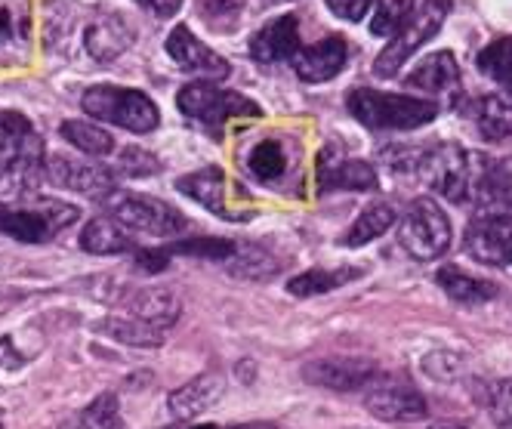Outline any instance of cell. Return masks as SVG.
I'll list each match as a JSON object with an SVG mask.
<instances>
[{"label": "cell", "instance_id": "cell-22", "mask_svg": "<svg viewBox=\"0 0 512 429\" xmlns=\"http://www.w3.org/2000/svg\"><path fill=\"white\" fill-rule=\"evenodd\" d=\"M182 315V303L170 288L142 291L130 300V318H139L158 331H170Z\"/></svg>", "mask_w": 512, "mask_h": 429}, {"label": "cell", "instance_id": "cell-52", "mask_svg": "<svg viewBox=\"0 0 512 429\" xmlns=\"http://www.w3.org/2000/svg\"><path fill=\"white\" fill-rule=\"evenodd\" d=\"M0 429H4V423H0Z\"/></svg>", "mask_w": 512, "mask_h": 429}, {"label": "cell", "instance_id": "cell-13", "mask_svg": "<svg viewBox=\"0 0 512 429\" xmlns=\"http://www.w3.org/2000/svg\"><path fill=\"white\" fill-rule=\"evenodd\" d=\"M167 53L173 56V62L182 68V71H189V75H201L204 81H223L229 78V62L213 53L210 47H204L192 28L186 25H176L170 31V38H167Z\"/></svg>", "mask_w": 512, "mask_h": 429}, {"label": "cell", "instance_id": "cell-20", "mask_svg": "<svg viewBox=\"0 0 512 429\" xmlns=\"http://www.w3.org/2000/svg\"><path fill=\"white\" fill-rule=\"evenodd\" d=\"M133 38H136V31L121 16H102L90 22L84 34V47L96 62H112L133 44Z\"/></svg>", "mask_w": 512, "mask_h": 429}, {"label": "cell", "instance_id": "cell-36", "mask_svg": "<svg viewBox=\"0 0 512 429\" xmlns=\"http://www.w3.org/2000/svg\"><path fill=\"white\" fill-rule=\"evenodd\" d=\"M198 10L213 31H232L241 19L244 0H198Z\"/></svg>", "mask_w": 512, "mask_h": 429}, {"label": "cell", "instance_id": "cell-2", "mask_svg": "<svg viewBox=\"0 0 512 429\" xmlns=\"http://www.w3.org/2000/svg\"><path fill=\"white\" fill-rule=\"evenodd\" d=\"M84 112L90 118L108 121L115 127H124L130 133H152L161 124L158 105L145 96L142 90H127V87H112V84H99L90 87L81 99Z\"/></svg>", "mask_w": 512, "mask_h": 429}, {"label": "cell", "instance_id": "cell-10", "mask_svg": "<svg viewBox=\"0 0 512 429\" xmlns=\"http://www.w3.org/2000/svg\"><path fill=\"white\" fill-rule=\"evenodd\" d=\"M44 176L59 186V189H71V192H81L87 198H96V201H105L115 189V173L105 170L99 164H87V161H78V158H68V155H53L47 158L44 164Z\"/></svg>", "mask_w": 512, "mask_h": 429}, {"label": "cell", "instance_id": "cell-24", "mask_svg": "<svg viewBox=\"0 0 512 429\" xmlns=\"http://www.w3.org/2000/svg\"><path fill=\"white\" fill-rule=\"evenodd\" d=\"M361 275V269L355 266H340V269H309L303 275H294L287 281V291L294 297H318L327 291H337L343 284L355 281Z\"/></svg>", "mask_w": 512, "mask_h": 429}, {"label": "cell", "instance_id": "cell-17", "mask_svg": "<svg viewBox=\"0 0 512 429\" xmlns=\"http://www.w3.org/2000/svg\"><path fill=\"white\" fill-rule=\"evenodd\" d=\"M300 50V22L297 16H281L250 38V56L256 62H281V59H294Z\"/></svg>", "mask_w": 512, "mask_h": 429}, {"label": "cell", "instance_id": "cell-41", "mask_svg": "<svg viewBox=\"0 0 512 429\" xmlns=\"http://www.w3.org/2000/svg\"><path fill=\"white\" fill-rule=\"evenodd\" d=\"M371 4H374V0H327L331 13L340 16V19H346V22L364 19V16H368V10H371Z\"/></svg>", "mask_w": 512, "mask_h": 429}, {"label": "cell", "instance_id": "cell-23", "mask_svg": "<svg viewBox=\"0 0 512 429\" xmlns=\"http://www.w3.org/2000/svg\"><path fill=\"white\" fill-rule=\"evenodd\" d=\"M81 247L96 257H115V254H127V250H133L136 241L130 238V232L115 217H93L81 232Z\"/></svg>", "mask_w": 512, "mask_h": 429}, {"label": "cell", "instance_id": "cell-37", "mask_svg": "<svg viewBox=\"0 0 512 429\" xmlns=\"http://www.w3.org/2000/svg\"><path fill=\"white\" fill-rule=\"evenodd\" d=\"M235 241L226 238H195V241H179L173 244V254H189V257H207V260H229L235 254Z\"/></svg>", "mask_w": 512, "mask_h": 429}, {"label": "cell", "instance_id": "cell-50", "mask_svg": "<svg viewBox=\"0 0 512 429\" xmlns=\"http://www.w3.org/2000/svg\"><path fill=\"white\" fill-rule=\"evenodd\" d=\"M164 429H189V426H164Z\"/></svg>", "mask_w": 512, "mask_h": 429}, {"label": "cell", "instance_id": "cell-49", "mask_svg": "<svg viewBox=\"0 0 512 429\" xmlns=\"http://www.w3.org/2000/svg\"><path fill=\"white\" fill-rule=\"evenodd\" d=\"M500 429H512V420H506V423H500Z\"/></svg>", "mask_w": 512, "mask_h": 429}, {"label": "cell", "instance_id": "cell-47", "mask_svg": "<svg viewBox=\"0 0 512 429\" xmlns=\"http://www.w3.org/2000/svg\"><path fill=\"white\" fill-rule=\"evenodd\" d=\"M232 429H275V423H266V420H253V423H241V426H232Z\"/></svg>", "mask_w": 512, "mask_h": 429}, {"label": "cell", "instance_id": "cell-9", "mask_svg": "<svg viewBox=\"0 0 512 429\" xmlns=\"http://www.w3.org/2000/svg\"><path fill=\"white\" fill-rule=\"evenodd\" d=\"M44 176V142L38 133L0 142V192L25 195Z\"/></svg>", "mask_w": 512, "mask_h": 429}, {"label": "cell", "instance_id": "cell-45", "mask_svg": "<svg viewBox=\"0 0 512 429\" xmlns=\"http://www.w3.org/2000/svg\"><path fill=\"white\" fill-rule=\"evenodd\" d=\"M136 4L145 7L149 13H155L158 19H167V16H173L182 7V0H136Z\"/></svg>", "mask_w": 512, "mask_h": 429}, {"label": "cell", "instance_id": "cell-42", "mask_svg": "<svg viewBox=\"0 0 512 429\" xmlns=\"http://www.w3.org/2000/svg\"><path fill=\"white\" fill-rule=\"evenodd\" d=\"M34 133L31 121L19 112H0V142L4 139H16V136H28Z\"/></svg>", "mask_w": 512, "mask_h": 429}, {"label": "cell", "instance_id": "cell-33", "mask_svg": "<svg viewBox=\"0 0 512 429\" xmlns=\"http://www.w3.org/2000/svg\"><path fill=\"white\" fill-rule=\"evenodd\" d=\"M411 16H414V0H380L371 19V31L377 38H395Z\"/></svg>", "mask_w": 512, "mask_h": 429}, {"label": "cell", "instance_id": "cell-21", "mask_svg": "<svg viewBox=\"0 0 512 429\" xmlns=\"http://www.w3.org/2000/svg\"><path fill=\"white\" fill-rule=\"evenodd\" d=\"M457 84H460V65H457L454 53H448V50L432 53L408 75V87L423 90V93H448Z\"/></svg>", "mask_w": 512, "mask_h": 429}, {"label": "cell", "instance_id": "cell-6", "mask_svg": "<svg viewBox=\"0 0 512 429\" xmlns=\"http://www.w3.org/2000/svg\"><path fill=\"white\" fill-rule=\"evenodd\" d=\"M451 220L445 217V210L438 207L432 198H417L408 213L401 217L398 241L408 254L420 263L438 260L451 247Z\"/></svg>", "mask_w": 512, "mask_h": 429}, {"label": "cell", "instance_id": "cell-25", "mask_svg": "<svg viewBox=\"0 0 512 429\" xmlns=\"http://www.w3.org/2000/svg\"><path fill=\"white\" fill-rule=\"evenodd\" d=\"M321 189H349V192H368L377 189L380 176L368 161H340L337 167H321Z\"/></svg>", "mask_w": 512, "mask_h": 429}, {"label": "cell", "instance_id": "cell-1", "mask_svg": "<svg viewBox=\"0 0 512 429\" xmlns=\"http://www.w3.org/2000/svg\"><path fill=\"white\" fill-rule=\"evenodd\" d=\"M346 109L371 130H417L438 118V105L429 99L377 90H352Z\"/></svg>", "mask_w": 512, "mask_h": 429}, {"label": "cell", "instance_id": "cell-31", "mask_svg": "<svg viewBox=\"0 0 512 429\" xmlns=\"http://www.w3.org/2000/svg\"><path fill=\"white\" fill-rule=\"evenodd\" d=\"M229 272L250 281H266L278 272V260L266 247H235V254L229 257Z\"/></svg>", "mask_w": 512, "mask_h": 429}, {"label": "cell", "instance_id": "cell-34", "mask_svg": "<svg viewBox=\"0 0 512 429\" xmlns=\"http://www.w3.org/2000/svg\"><path fill=\"white\" fill-rule=\"evenodd\" d=\"M475 65H479L488 78L512 87V34H509V38H500V41L488 44L479 56H475Z\"/></svg>", "mask_w": 512, "mask_h": 429}, {"label": "cell", "instance_id": "cell-27", "mask_svg": "<svg viewBox=\"0 0 512 429\" xmlns=\"http://www.w3.org/2000/svg\"><path fill=\"white\" fill-rule=\"evenodd\" d=\"M438 284H442V291L457 303H485V300H491L497 294V288L491 281L472 278V275H466L460 269H451V266L438 272Z\"/></svg>", "mask_w": 512, "mask_h": 429}, {"label": "cell", "instance_id": "cell-44", "mask_svg": "<svg viewBox=\"0 0 512 429\" xmlns=\"http://www.w3.org/2000/svg\"><path fill=\"white\" fill-rule=\"evenodd\" d=\"M25 365V355L16 349V343L10 337H0V368L7 371H19Z\"/></svg>", "mask_w": 512, "mask_h": 429}, {"label": "cell", "instance_id": "cell-16", "mask_svg": "<svg viewBox=\"0 0 512 429\" xmlns=\"http://www.w3.org/2000/svg\"><path fill=\"white\" fill-rule=\"evenodd\" d=\"M223 396H226V377L219 371H207V374H198L195 380H189L186 386H179L170 396L167 408L179 420H192V417L204 414L207 408H213Z\"/></svg>", "mask_w": 512, "mask_h": 429}, {"label": "cell", "instance_id": "cell-43", "mask_svg": "<svg viewBox=\"0 0 512 429\" xmlns=\"http://www.w3.org/2000/svg\"><path fill=\"white\" fill-rule=\"evenodd\" d=\"M167 250H139L136 254V266L142 269V272H149V275H155V272H164L167 269Z\"/></svg>", "mask_w": 512, "mask_h": 429}, {"label": "cell", "instance_id": "cell-4", "mask_svg": "<svg viewBox=\"0 0 512 429\" xmlns=\"http://www.w3.org/2000/svg\"><path fill=\"white\" fill-rule=\"evenodd\" d=\"M78 217V207L56 198H34L19 207L0 204V235H10L22 244H44L56 232L68 229Z\"/></svg>", "mask_w": 512, "mask_h": 429}, {"label": "cell", "instance_id": "cell-8", "mask_svg": "<svg viewBox=\"0 0 512 429\" xmlns=\"http://www.w3.org/2000/svg\"><path fill=\"white\" fill-rule=\"evenodd\" d=\"M102 204L124 229H136V232L155 235V238H173L186 229V217H182L176 207H170L167 201L149 198V195L112 192Z\"/></svg>", "mask_w": 512, "mask_h": 429}, {"label": "cell", "instance_id": "cell-14", "mask_svg": "<svg viewBox=\"0 0 512 429\" xmlns=\"http://www.w3.org/2000/svg\"><path fill=\"white\" fill-rule=\"evenodd\" d=\"M306 383L334 389V392H352V389H368L377 380V368L361 359H324V362H309L303 368Z\"/></svg>", "mask_w": 512, "mask_h": 429}, {"label": "cell", "instance_id": "cell-35", "mask_svg": "<svg viewBox=\"0 0 512 429\" xmlns=\"http://www.w3.org/2000/svg\"><path fill=\"white\" fill-rule=\"evenodd\" d=\"M81 429H121V408L115 392H102L99 399H93L84 414L78 417Z\"/></svg>", "mask_w": 512, "mask_h": 429}, {"label": "cell", "instance_id": "cell-40", "mask_svg": "<svg viewBox=\"0 0 512 429\" xmlns=\"http://www.w3.org/2000/svg\"><path fill=\"white\" fill-rule=\"evenodd\" d=\"M118 170L127 173V176H152V173L161 170V164H158L155 155H149V152H142V149H133V146H130V149L121 152Z\"/></svg>", "mask_w": 512, "mask_h": 429}, {"label": "cell", "instance_id": "cell-38", "mask_svg": "<svg viewBox=\"0 0 512 429\" xmlns=\"http://www.w3.org/2000/svg\"><path fill=\"white\" fill-rule=\"evenodd\" d=\"M423 371H426L432 380L451 383V380L463 377V371H466V362H463V355H457V352L438 349V352H429L426 359H423Z\"/></svg>", "mask_w": 512, "mask_h": 429}, {"label": "cell", "instance_id": "cell-32", "mask_svg": "<svg viewBox=\"0 0 512 429\" xmlns=\"http://www.w3.org/2000/svg\"><path fill=\"white\" fill-rule=\"evenodd\" d=\"M250 173L256 176V180H263V183H272L278 180V176H284L287 170V155H284V146L275 139H266V142H256L250 158Z\"/></svg>", "mask_w": 512, "mask_h": 429}, {"label": "cell", "instance_id": "cell-7", "mask_svg": "<svg viewBox=\"0 0 512 429\" xmlns=\"http://www.w3.org/2000/svg\"><path fill=\"white\" fill-rule=\"evenodd\" d=\"M451 0H426V4L405 22V28H401L392 44H386V50L377 56L374 62V75L377 78H395L398 68H405V62L438 34V28L445 25L448 13H451Z\"/></svg>", "mask_w": 512, "mask_h": 429}, {"label": "cell", "instance_id": "cell-30", "mask_svg": "<svg viewBox=\"0 0 512 429\" xmlns=\"http://www.w3.org/2000/svg\"><path fill=\"white\" fill-rule=\"evenodd\" d=\"M479 133L491 142L512 136V99L497 93L479 102Z\"/></svg>", "mask_w": 512, "mask_h": 429}, {"label": "cell", "instance_id": "cell-46", "mask_svg": "<svg viewBox=\"0 0 512 429\" xmlns=\"http://www.w3.org/2000/svg\"><path fill=\"white\" fill-rule=\"evenodd\" d=\"M426 429H466V423L463 420H438V423H432Z\"/></svg>", "mask_w": 512, "mask_h": 429}, {"label": "cell", "instance_id": "cell-18", "mask_svg": "<svg viewBox=\"0 0 512 429\" xmlns=\"http://www.w3.org/2000/svg\"><path fill=\"white\" fill-rule=\"evenodd\" d=\"M31 44L28 0H0V65H13Z\"/></svg>", "mask_w": 512, "mask_h": 429}, {"label": "cell", "instance_id": "cell-48", "mask_svg": "<svg viewBox=\"0 0 512 429\" xmlns=\"http://www.w3.org/2000/svg\"><path fill=\"white\" fill-rule=\"evenodd\" d=\"M192 429H216L213 423H207V426H192Z\"/></svg>", "mask_w": 512, "mask_h": 429}, {"label": "cell", "instance_id": "cell-3", "mask_svg": "<svg viewBox=\"0 0 512 429\" xmlns=\"http://www.w3.org/2000/svg\"><path fill=\"white\" fill-rule=\"evenodd\" d=\"M482 155H469L454 142L445 146H435L417 161V170L423 176V183L435 192H442L448 201H469L475 198V186H479V176L485 167Z\"/></svg>", "mask_w": 512, "mask_h": 429}, {"label": "cell", "instance_id": "cell-28", "mask_svg": "<svg viewBox=\"0 0 512 429\" xmlns=\"http://www.w3.org/2000/svg\"><path fill=\"white\" fill-rule=\"evenodd\" d=\"M102 334H108L112 340L124 343V346H139V349H155L164 343V331L152 328V325H145V321L139 318H108L99 325Z\"/></svg>", "mask_w": 512, "mask_h": 429}, {"label": "cell", "instance_id": "cell-29", "mask_svg": "<svg viewBox=\"0 0 512 429\" xmlns=\"http://www.w3.org/2000/svg\"><path fill=\"white\" fill-rule=\"evenodd\" d=\"M59 133H62L65 142H71V146H75L78 152H84V155L102 158V155H112V152H115V136L108 133V130H102V127H96V124H87V121H65V124L59 127Z\"/></svg>", "mask_w": 512, "mask_h": 429}, {"label": "cell", "instance_id": "cell-12", "mask_svg": "<svg viewBox=\"0 0 512 429\" xmlns=\"http://www.w3.org/2000/svg\"><path fill=\"white\" fill-rule=\"evenodd\" d=\"M364 408H368L377 420L386 423H411L426 417V399L411 386V383H395V380H383V383H371L368 396H364Z\"/></svg>", "mask_w": 512, "mask_h": 429}, {"label": "cell", "instance_id": "cell-51", "mask_svg": "<svg viewBox=\"0 0 512 429\" xmlns=\"http://www.w3.org/2000/svg\"><path fill=\"white\" fill-rule=\"evenodd\" d=\"M266 4H278V0H266Z\"/></svg>", "mask_w": 512, "mask_h": 429}, {"label": "cell", "instance_id": "cell-5", "mask_svg": "<svg viewBox=\"0 0 512 429\" xmlns=\"http://www.w3.org/2000/svg\"><path fill=\"white\" fill-rule=\"evenodd\" d=\"M176 105L182 115H189L195 124L207 127L210 133H219L232 118H260V105L256 102L232 90H219L210 81L186 84L176 96Z\"/></svg>", "mask_w": 512, "mask_h": 429}, {"label": "cell", "instance_id": "cell-19", "mask_svg": "<svg viewBox=\"0 0 512 429\" xmlns=\"http://www.w3.org/2000/svg\"><path fill=\"white\" fill-rule=\"evenodd\" d=\"M176 189L186 192L192 201H198L210 213H216L219 220H244V217H238L235 210H229V204H226V195H229L226 192V176L219 167H207V170H198V173H189V176H179Z\"/></svg>", "mask_w": 512, "mask_h": 429}, {"label": "cell", "instance_id": "cell-15", "mask_svg": "<svg viewBox=\"0 0 512 429\" xmlns=\"http://www.w3.org/2000/svg\"><path fill=\"white\" fill-rule=\"evenodd\" d=\"M346 56H349V47L340 34H331V38H324L312 47H300L294 53V68L300 81L306 84H324L340 75V68L346 65Z\"/></svg>", "mask_w": 512, "mask_h": 429}, {"label": "cell", "instance_id": "cell-11", "mask_svg": "<svg viewBox=\"0 0 512 429\" xmlns=\"http://www.w3.org/2000/svg\"><path fill=\"white\" fill-rule=\"evenodd\" d=\"M466 254L485 266L512 263V213H488L466 229Z\"/></svg>", "mask_w": 512, "mask_h": 429}, {"label": "cell", "instance_id": "cell-26", "mask_svg": "<svg viewBox=\"0 0 512 429\" xmlns=\"http://www.w3.org/2000/svg\"><path fill=\"white\" fill-rule=\"evenodd\" d=\"M395 223V210L389 204H371V207H364L361 210V217H355V223L346 229V235L340 238L346 247H361V244H368L374 238H380L383 232H389Z\"/></svg>", "mask_w": 512, "mask_h": 429}, {"label": "cell", "instance_id": "cell-39", "mask_svg": "<svg viewBox=\"0 0 512 429\" xmlns=\"http://www.w3.org/2000/svg\"><path fill=\"white\" fill-rule=\"evenodd\" d=\"M482 402L488 405L491 417L497 423H506L512 420V380H500L494 386H488V392L482 396Z\"/></svg>", "mask_w": 512, "mask_h": 429}]
</instances>
